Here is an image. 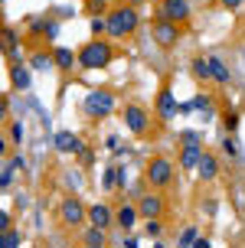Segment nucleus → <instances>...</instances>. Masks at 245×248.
Segmentation results:
<instances>
[{
  "instance_id": "1",
  "label": "nucleus",
  "mask_w": 245,
  "mask_h": 248,
  "mask_svg": "<svg viewBox=\"0 0 245 248\" xmlns=\"http://www.w3.org/2000/svg\"><path fill=\"white\" fill-rule=\"evenodd\" d=\"M108 62H111V46L101 43V39L85 43L82 52H79V65H82V69H105Z\"/></svg>"
},
{
  "instance_id": "2",
  "label": "nucleus",
  "mask_w": 245,
  "mask_h": 248,
  "mask_svg": "<svg viewBox=\"0 0 245 248\" xmlns=\"http://www.w3.org/2000/svg\"><path fill=\"white\" fill-rule=\"evenodd\" d=\"M137 30V10L134 7H118L108 16V33L111 36H128Z\"/></svg>"
},
{
  "instance_id": "3",
  "label": "nucleus",
  "mask_w": 245,
  "mask_h": 248,
  "mask_svg": "<svg viewBox=\"0 0 245 248\" xmlns=\"http://www.w3.org/2000/svg\"><path fill=\"white\" fill-rule=\"evenodd\" d=\"M111 111H114V95H111V92L95 88V92L85 95V114L88 118H108Z\"/></svg>"
},
{
  "instance_id": "4",
  "label": "nucleus",
  "mask_w": 245,
  "mask_h": 248,
  "mask_svg": "<svg viewBox=\"0 0 245 248\" xmlns=\"http://www.w3.org/2000/svg\"><path fill=\"white\" fill-rule=\"evenodd\" d=\"M173 180V163L163 160V157H157V160H150V167H147V183L150 186H167Z\"/></svg>"
},
{
  "instance_id": "5",
  "label": "nucleus",
  "mask_w": 245,
  "mask_h": 248,
  "mask_svg": "<svg viewBox=\"0 0 245 248\" xmlns=\"http://www.w3.org/2000/svg\"><path fill=\"white\" fill-rule=\"evenodd\" d=\"M186 16H190V3H186V0H163V3H160V20L183 23Z\"/></svg>"
},
{
  "instance_id": "6",
  "label": "nucleus",
  "mask_w": 245,
  "mask_h": 248,
  "mask_svg": "<svg viewBox=\"0 0 245 248\" xmlns=\"http://www.w3.org/2000/svg\"><path fill=\"white\" fill-rule=\"evenodd\" d=\"M154 39H157L163 49H170V46H177V39H180V23H170V20H160L157 26H154Z\"/></svg>"
},
{
  "instance_id": "7",
  "label": "nucleus",
  "mask_w": 245,
  "mask_h": 248,
  "mask_svg": "<svg viewBox=\"0 0 245 248\" xmlns=\"http://www.w3.org/2000/svg\"><path fill=\"white\" fill-rule=\"evenodd\" d=\"M124 124H128V131H134V134H144L147 127H150V114H147L144 108L131 105V108H124Z\"/></svg>"
},
{
  "instance_id": "8",
  "label": "nucleus",
  "mask_w": 245,
  "mask_h": 248,
  "mask_svg": "<svg viewBox=\"0 0 245 248\" xmlns=\"http://www.w3.org/2000/svg\"><path fill=\"white\" fill-rule=\"evenodd\" d=\"M59 216H62V222H65V225H79L88 212L82 209V202H79V199H65V202H62V209H59Z\"/></svg>"
},
{
  "instance_id": "9",
  "label": "nucleus",
  "mask_w": 245,
  "mask_h": 248,
  "mask_svg": "<svg viewBox=\"0 0 245 248\" xmlns=\"http://www.w3.org/2000/svg\"><path fill=\"white\" fill-rule=\"evenodd\" d=\"M137 209H141L144 219H160V216H163V199H160L157 193H147V196L141 199V206H137Z\"/></svg>"
},
{
  "instance_id": "10",
  "label": "nucleus",
  "mask_w": 245,
  "mask_h": 248,
  "mask_svg": "<svg viewBox=\"0 0 245 248\" xmlns=\"http://www.w3.org/2000/svg\"><path fill=\"white\" fill-rule=\"evenodd\" d=\"M52 144H56V150H59V154H82V140H79L72 131H59Z\"/></svg>"
},
{
  "instance_id": "11",
  "label": "nucleus",
  "mask_w": 245,
  "mask_h": 248,
  "mask_svg": "<svg viewBox=\"0 0 245 248\" xmlns=\"http://www.w3.org/2000/svg\"><path fill=\"white\" fill-rule=\"evenodd\" d=\"M177 111H180V105L173 101V92H170V88H163V92H160V98H157V114L163 118V121H170Z\"/></svg>"
},
{
  "instance_id": "12",
  "label": "nucleus",
  "mask_w": 245,
  "mask_h": 248,
  "mask_svg": "<svg viewBox=\"0 0 245 248\" xmlns=\"http://www.w3.org/2000/svg\"><path fill=\"white\" fill-rule=\"evenodd\" d=\"M88 222L98 225V229H108V225L114 222V216H111L108 206H101V202H98V206H92V209H88Z\"/></svg>"
},
{
  "instance_id": "13",
  "label": "nucleus",
  "mask_w": 245,
  "mask_h": 248,
  "mask_svg": "<svg viewBox=\"0 0 245 248\" xmlns=\"http://www.w3.org/2000/svg\"><path fill=\"white\" fill-rule=\"evenodd\" d=\"M137 212H141V209H134V206H121V209L114 212V222L121 225V229H134V222H137Z\"/></svg>"
},
{
  "instance_id": "14",
  "label": "nucleus",
  "mask_w": 245,
  "mask_h": 248,
  "mask_svg": "<svg viewBox=\"0 0 245 248\" xmlns=\"http://www.w3.org/2000/svg\"><path fill=\"white\" fill-rule=\"evenodd\" d=\"M199 160H203V147H183V154H180V167L196 170V167H199Z\"/></svg>"
},
{
  "instance_id": "15",
  "label": "nucleus",
  "mask_w": 245,
  "mask_h": 248,
  "mask_svg": "<svg viewBox=\"0 0 245 248\" xmlns=\"http://www.w3.org/2000/svg\"><path fill=\"white\" fill-rule=\"evenodd\" d=\"M196 170H199V176H203V180H212V176L219 173V163H216V157H212V154H203V160H199V167H196Z\"/></svg>"
},
{
  "instance_id": "16",
  "label": "nucleus",
  "mask_w": 245,
  "mask_h": 248,
  "mask_svg": "<svg viewBox=\"0 0 245 248\" xmlns=\"http://www.w3.org/2000/svg\"><path fill=\"white\" fill-rule=\"evenodd\" d=\"M52 59H56V65H59V69H72L75 62H79V56H75L72 49H65V46H59V49L52 52Z\"/></svg>"
},
{
  "instance_id": "17",
  "label": "nucleus",
  "mask_w": 245,
  "mask_h": 248,
  "mask_svg": "<svg viewBox=\"0 0 245 248\" xmlns=\"http://www.w3.org/2000/svg\"><path fill=\"white\" fill-rule=\"evenodd\" d=\"M209 65H212V78L216 82H229V69H226L222 59H209Z\"/></svg>"
},
{
  "instance_id": "18",
  "label": "nucleus",
  "mask_w": 245,
  "mask_h": 248,
  "mask_svg": "<svg viewBox=\"0 0 245 248\" xmlns=\"http://www.w3.org/2000/svg\"><path fill=\"white\" fill-rule=\"evenodd\" d=\"M85 245H105V229H98V225H92V229H88L85 232Z\"/></svg>"
},
{
  "instance_id": "19",
  "label": "nucleus",
  "mask_w": 245,
  "mask_h": 248,
  "mask_svg": "<svg viewBox=\"0 0 245 248\" xmlns=\"http://www.w3.org/2000/svg\"><path fill=\"white\" fill-rule=\"evenodd\" d=\"M193 75H196V78H209V75H212L209 59H193Z\"/></svg>"
},
{
  "instance_id": "20",
  "label": "nucleus",
  "mask_w": 245,
  "mask_h": 248,
  "mask_svg": "<svg viewBox=\"0 0 245 248\" xmlns=\"http://www.w3.org/2000/svg\"><path fill=\"white\" fill-rule=\"evenodd\" d=\"M0 245H3V248H16V245H20V232H13V229H3V235H0Z\"/></svg>"
},
{
  "instance_id": "21",
  "label": "nucleus",
  "mask_w": 245,
  "mask_h": 248,
  "mask_svg": "<svg viewBox=\"0 0 245 248\" xmlns=\"http://www.w3.org/2000/svg\"><path fill=\"white\" fill-rule=\"evenodd\" d=\"M13 85L16 88H30V72H26V69H13Z\"/></svg>"
},
{
  "instance_id": "22",
  "label": "nucleus",
  "mask_w": 245,
  "mask_h": 248,
  "mask_svg": "<svg viewBox=\"0 0 245 248\" xmlns=\"http://www.w3.org/2000/svg\"><path fill=\"white\" fill-rule=\"evenodd\" d=\"M180 140H183V147H203V140H199V134H196V131H183V134H180Z\"/></svg>"
},
{
  "instance_id": "23",
  "label": "nucleus",
  "mask_w": 245,
  "mask_h": 248,
  "mask_svg": "<svg viewBox=\"0 0 245 248\" xmlns=\"http://www.w3.org/2000/svg\"><path fill=\"white\" fill-rule=\"evenodd\" d=\"M49 62H56V59H52V56H46V52H36V56H33V69H39V72H43Z\"/></svg>"
},
{
  "instance_id": "24",
  "label": "nucleus",
  "mask_w": 245,
  "mask_h": 248,
  "mask_svg": "<svg viewBox=\"0 0 245 248\" xmlns=\"http://www.w3.org/2000/svg\"><path fill=\"white\" fill-rule=\"evenodd\" d=\"M13 170H16V163H13V160H7V167H3V176H0V183H3V186H10Z\"/></svg>"
},
{
  "instance_id": "25",
  "label": "nucleus",
  "mask_w": 245,
  "mask_h": 248,
  "mask_svg": "<svg viewBox=\"0 0 245 248\" xmlns=\"http://www.w3.org/2000/svg\"><path fill=\"white\" fill-rule=\"evenodd\" d=\"M101 183H105V189H111V186L118 183V170H111V167H108V170H105V180H101Z\"/></svg>"
},
{
  "instance_id": "26",
  "label": "nucleus",
  "mask_w": 245,
  "mask_h": 248,
  "mask_svg": "<svg viewBox=\"0 0 245 248\" xmlns=\"http://www.w3.org/2000/svg\"><path fill=\"white\" fill-rule=\"evenodd\" d=\"M196 238H199V235H196V229H183V235H180V245H193Z\"/></svg>"
},
{
  "instance_id": "27",
  "label": "nucleus",
  "mask_w": 245,
  "mask_h": 248,
  "mask_svg": "<svg viewBox=\"0 0 245 248\" xmlns=\"http://www.w3.org/2000/svg\"><path fill=\"white\" fill-rule=\"evenodd\" d=\"M235 127H239V114L226 111V131H235Z\"/></svg>"
},
{
  "instance_id": "28",
  "label": "nucleus",
  "mask_w": 245,
  "mask_h": 248,
  "mask_svg": "<svg viewBox=\"0 0 245 248\" xmlns=\"http://www.w3.org/2000/svg\"><path fill=\"white\" fill-rule=\"evenodd\" d=\"M10 137L16 140V144L23 140V124H20V121H16V124H10Z\"/></svg>"
},
{
  "instance_id": "29",
  "label": "nucleus",
  "mask_w": 245,
  "mask_h": 248,
  "mask_svg": "<svg viewBox=\"0 0 245 248\" xmlns=\"http://www.w3.org/2000/svg\"><path fill=\"white\" fill-rule=\"evenodd\" d=\"M222 150H226L229 157H235V154H239V147H235V140H232V137H226V140H222Z\"/></svg>"
},
{
  "instance_id": "30",
  "label": "nucleus",
  "mask_w": 245,
  "mask_h": 248,
  "mask_svg": "<svg viewBox=\"0 0 245 248\" xmlns=\"http://www.w3.org/2000/svg\"><path fill=\"white\" fill-rule=\"evenodd\" d=\"M3 43H7V49L13 52V46H16V33H13V30H3Z\"/></svg>"
},
{
  "instance_id": "31",
  "label": "nucleus",
  "mask_w": 245,
  "mask_h": 248,
  "mask_svg": "<svg viewBox=\"0 0 245 248\" xmlns=\"http://www.w3.org/2000/svg\"><path fill=\"white\" fill-rule=\"evenodd\" d=\"M92 30H95V33H101V30H108V20H101V16H95V20H92Z\"/></svg>"
},
{
  "instance_id": "32",
  "label": "nucleus",
  "mask_w": 245,
  "mask_h": 248,
  "mask_svg": "<svg viewBox=\"0 0 245 248\" xmlns=\"http://www.w3.org/2000/svg\"><path fill=\"white\" fill-rule=\"evenodd\" d=\"M147 235H160V222H157V219L147 222Z\"/></svg>"
},
{
  "instance_id": "33",
  "label": "nucleus",
  "mask_w": 245,
  "mask_h": 248,
  "mask_svg": "<svg viewBox=\"0 0 245 248\" xmlns=\"http://www.w3.org/2000/svg\"><path fill=\"white\" fill-rule=\"evenodd\" d=\"M219 3L226 10H239V7H242V0H219Z\"/></svg>"
},
{
  "instance_id": "34",
  "label": "nucleus",
  "mask_w": 245,
  "mask_h": 248,
  "mask_svg": "<svg viewBox=\"0 0 245 248\" xmlns=\"http://www.w3.org/2000/svg\"><path fill=\"white\" fill-rule=\"evenodd\" d=\"M101 7H105V0H88V10H95V13H98Z\"/></svg>"
}]
</instances>
